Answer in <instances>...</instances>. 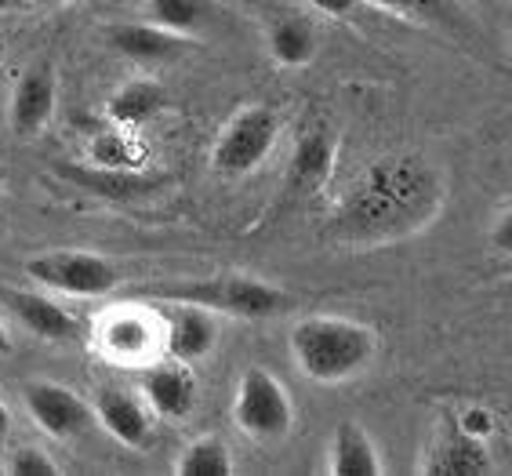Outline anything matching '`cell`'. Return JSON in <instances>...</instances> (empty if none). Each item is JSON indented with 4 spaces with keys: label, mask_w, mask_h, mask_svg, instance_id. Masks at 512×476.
<instances>
[{
    "label": "cell",
    "mask_w": 512,
    "mask_h": 476,
    "mask_svg": "<svg viewBox=\"0 0 512 476\" xmlns=\"http://www.w3.org/2000/svg\"><path fill=\"white\" fill-rule=\"evenodd\" d=\"M444 208V175L414 153L371 160L364 175L345 189L327 215L335 244L375 248L422 233Z\"/></svg>",
    "instance_id": "1"
},
{
    "label": "cell",
    "mask_w": 512,
    "mask_h": 476,
    "mask_svg": "<svg viewBox=\"0 0 512 476\" xmlns=\"http://www.w3.org/2000/svg\"><path fill=\"white\" fill-rule=\"evenodd\" d=\"M200 386L197 375L189 371V364L178 360H164V364H149L142 371V400L149 404V411H157L160 418H189L197 407Z\"/></svg>",
    "instance_id": "12"
},
{
    "label": "cell",
    "mask_w": 512,
    "mask_h": 476,
    "mask_svg": "<svg viewBox=\"0 0 512 476\" xmlns=\"http://www.w3.org/2000/svg\"><path fill=\"white\" fill-rule=\"evenodd\" d=\"M458 429H465L469 437L487 440L494 433V415L487 407H465L462 415H458Z\"/></svg>",
    "instance_id": "25"
},
{
    "label": "cell",
    "mask_w": 512,
    "mask_h": 476,
    "mask_svg": "<svg viewBox=\"0 0 512 476\" xmlns=\"http://www.w3.org/2000/svg\"><path fill=\"white\" fill-rule=\"evenodd\" d=\"M22 4H30V0H0V11H15V8H22Z\"/></svg>",
    "instance_id": "30"
},
{
    "label": "cell",
    "mask_w": 512,
    "mask_h": 476,
    "mask_svg": "<svg viewBox=\"0 0 512 476\" xmlns=\"http://www.w3.org/2000/svg\"><path fill=\"white\" fill-rule=\"evenodd\" d=\"M30 280L69 298H102L120 284V269L109 258L84 248H59L26 262Z\"/></svg>",
    "instance_id": "6"
},
{
    "label": "cell",
    "mask_w": 512,
    "mask_h": 476,
    "mask_svg": "<svg viewBox=\"0 0 512 476\" xmlns=\"http://www.w3.org/2000/svg\"><path fill=\"white\" fill-rule=\"evenodd\" d=\"M4 298H8L11 313L22 320V328L44 342H73L80 335V320L69 309H62L55 298L37 295V291H8Z\"/></svg>",
    "instance_id": "17"
},
{
    "label": "cell",
    "mask_w": 512,
    "mask_h": 476,
    "mask_svg": "<svg viewBox=\"0 0 512 476\" xmlns=\"http://www.w3.org/2000/svg\"><path fill=\"white\" fill-rule=\"evenodd\" d=\"M0 473H4V466H0Z\"/></svg>",
    "instance_id": "33"
},
{
    "label": "cell",
    "mask_w": 512,
    "mask_h": 476,
    "mask_svg": "<svg viewBox=\"0 0 512 476\" xmlns=\"http://www.w3.org/2000/svg\"><path fill=\"white\" fill-rule=\"evenodd\" d=\"M306 4L320 11V15H327V19H342V15H349L356 8V0H306Z\"/></svg>",
    "instance_id": "27"
},
{
    "label": "cell",
    "mask_w": 512,
    "mask_h": 476,
    "mask_svg": "<svg viewBox=\"0 0 512 476\" xmlns=\"http://www.w3.org/2000/svg\"><path fill=\"white\" fill-rule=\"evenodd\" d=\"M22 400H26V411L37 422L48 437L55 440H77L88 433V426L95 422V411L77 389L62 386V382H48V378H37V382H26L22 386Z\"/></svg>",
    "instance_id": "7"
},
{
    "label": "cell",
    "mask_w": 512,
    "mask_h": 476,
    "mask_svg": "<svg viewBox=\"0 0 512 476\" xmlns=\"http://www.w3.org/2000/svg\"><path fill=\"white\" fill-rule=\"evenodd\" d=\"M164 302H197L211 313H229L237 320H269L280 317L295 306V295L276 288L269 280L247 277V273H229L215 280H193L186 288H164Z\"/></svg>",
    "instance_id": "3"
},
{
    "label": "cell",
    "mask_w": 512,
    "mask_h": 476,
    "mask_svg": "<svg viewBox=\"0 0 512 476\" xmlns=\"http://www.w3.org/2000/svg\"><path fill=\"white\" fill-rule=\"evenodd\" d=\"M280 128H284V120L266 102H255V106L237 110L229 117L226 128L218 131L215 146H211V168L218 175H226V179L251 175L273 153L276 139H280Z\"/></svg>",
    "instance_id": "4"
},
{
    "label": "cell",
    "mask_w": 512,
    "mask_h": 476,
    "mask_svg": "<svg viewBox=\"0 0 512 476\" xmlns=\"http://www.w3.org/2000/svg\"><path fill=\"white\" fill-rule=\"evenodd\" d=\"M135 160H138V149L131 146V139L120 135V131H99V135L91 139V164H95V168L131 171Z\"/></svg>",
    "instance_id": "22"
},
{
    "label": "cell",
    "mask_w": 512,
    "mask_h": 476,
    "mask_svg": "<svg viewBox=\"0 0 512 476\" xmlns=\"http://www.w3.org/2000/svg\"><path fill=\"white\" fill-rule=\"evenodd\" d=\"M491 248L498 251V255H509L512 258V208L505 211L502 219L494 222V229H491Z\"/></svg>",
    "instance_id": "26"
},
{
    "label": "cell",
    "mask_w": 512,
    "mask_h": 476,
    "mask_svg": "<svg viewBox=\"0 0 512 476\" xmlns=\"http://www.w3.org/2000/svg\"><path fill=\"white\" fill-rule=\"evenodd\" d=\"M4 473L8 476H59V466L48 451L40 447H19L15 455L4 462Z\"/></svg>",
    "instance_id": "24"
},
{
    "label": "cell",
    "mask_w": 512,
    "mask_h": 476,
    "mask_svg": "<svg viewBox=\"0 0 512 476\" xmlns=\"http://www.w3.org/2000/svg\"><path fill=\"white\" fill-rule=\"evenodd\" d=\"M233 426L258 444H273V440H284L291 433V426H295L291 393L273 371L247 367L240 375L237 393H233Z\"/></svg>",
    "instance_id": "5"
},
{
    "label": "cell",
    "mask_w": 512,
    "mask_h": 476,
    "mask_svg": "<svg viewBox=\"0 0 512 476\" xmlns=\"http://www.w3.org/2000/svg\"><path fill=\"white\" fill-rule=\"evenodd\" d=\"M0 204H4V193H0Z\"/></svg>",
    "instance_id": "32"
},
{
    "label": "cell",
    "mask_w": 512,
    "mask_h": 476,
    "mask_svg": "<svg viewBox=\"0 0 512 476\" xmlns=\"http://www.w3.org/2000/svg\"><path fill=\"white\" fill-rule=\"evenodd\" d=\"M153 342H160V335L142 309H109L99 328L102 353L117 364H138L153 349Z\"/></svg>",
    "instance_id": "15"
},
{
    "label": "cell",
    "mask_w": 512,
    "mask_h": 476,
    "mask_svg": "<svg viewBox=\"0 0 512 476\" xmlns=\"http://www.w3.org/2000/svg\"><path fill=\"white\" fill-rule=\"evenodd\" d=\"M418 473L422 476H487V473H494L491 447H487V440L469 437V433L458 429V422H454L451 429H444V433L429 444Z\"/></svg>",
    "instance_id": "11"
},
{
    "label": "cell",
    "mask_w": 512,
    "mask_h": 476,
    "mask_svg": "<svg viewBox=\"0 0 512 476\" xmlns=\"http://www.w3.org/2000/svg\"><path fill=\"white\" fill-rule=\"evenodd\" d=\"M168 88L153 77H135L128 84H120L106 102V113L113 124L120 128H142L149 120H157L160 113L168 110Z\"/></svg>",
    "instance_id": "18"
},
{
    "label": "cell",
    "mask_w": 512,
    "mask_h": 476,
    "mask_svg": "<svg viewBox=\"0 0 512 476\" xmlns=\"http://www.w3.org/2000/svg\"><path fill=\"white\" fill-rule=\"evenodd\" d=\"M59 106V80L55 70L37 62L30 70H22L8 99V124L19 139H37L40 131L48 128Z\"/></svg>",
    "instance_id": "8"
},
{
    "label": "cell",
    "mask_w": 512,
    "mask_h": 476,
    "mask_svg": "<svg viewBox=\"0 0 512 476\" xmlns=\"http://www.w3.org/2000/svg\"><path fill=\"white\" fill-rule=\"evenodd\" d=\"M8 433H11V411H8V404L0 400V440L8 437Z\"/></svg>",
    "instance_id": "28"
},
{
    "label": "cell",
    "mask_w": 512,
    "mask_h": 476,
    "mask_svg": "<svg viewBox=\"0 0 512 476\" xmlns=\"http://www.w3.org/2000/svg\"><path fill=\"white\" fill-rule=\"evenodd\" d=\"M186 40L178 33L164 30L157 22H117L106 30V44L117 51L120 59L142 62V66H153V62H175L186 55Z\"/></svg>",
    "instance_id": "14"
},
{
    "label": "cell",
    "mask_w": 512,
    "mask_h": 476,
    "mask_svg": "<svg viewBox=\"0 0 512 476\" xmlns=\"http://www.w3.org/2000/svg\"><path fill=\"white\" fill-rule=\"evenodd\" d=\"M291 357L309 382H349L378 357V335L345 317H302L291 328Z\"/></svg>",
    "instance_id": "2"
},
{
    "label": "cell",
    "mask_w": 512,
    "mask_h": 476,
    "mask_svg": "<svg viewBox=\"0 0 512 476\" xmlns=\"http://www.w3.org/2000/svg\"><path fill=\"white\" fill-rule=\"evenodd\" d=\"M37 4H69V0H37Z\"/></svg>",
    "instance_id": "31"
},
{
    "label": "cell",
    "mask_w": 512,
    "mask_h": 476,
    "mask_svg": "<svg viewBox=\"0 0 512 476\" xmlns=\"http://www.w3.org/2000/svg\"><path fill=\"white\" fill-rule=\"evenodd\" d=\"M175 476H233V451L222 437H200L178 455Z\"/></svg>",
    "instance_id": "21"
},
{
    "label": "cell",
    "mask_w": 512,
    "mask_h": 476,
    "mask_svg": "<svg viewBox=\"0 0 512 476\" xmlns=\"http://www.w3.org/2000/svg\"><path fill=\"white\" fill-rule=\"evenodd\" d=\"M266 44H269V55H273L280 66L298 70V66H309V62L316 59L320 37H316V26L306 15H280V19L269 22Z\"/></svg>",
    "instance_id": "19"
},
{
    "label": "cell",
    "mask_w": 512,
    "mask_h": 476,
    "mask_svg": "<svg viewBox=\"0 0 512 476\" xmlns=\"http://www.w3.org/2000/svg\"><path fill=\"white\" fill-rule=\"evenodd\" d=\"M378 8L404 15V19L418 22H444V26H458V11L451 0H371Z\"/></svg>",
    "instance_id": "23"
},
{
    "label": "cell",
    "mask_w": 512,
    "mask_h": 476,
    "mask_svg": "<svg viewBox=\"0 0 512 476\" xmlns=\"http://www.w3.org/2000/svg\"><path fill=\"white\" fill-rule=\"evenodd\" d=\"M146 19L178 33V37H197L211 26L215 8L211 0H146Z\"/></svg>",
    "instance_id": "20"
},
{
    "label": "cell",
    "mask_w": 512,
    "mask_h": 476,
    "mask_svg": "<svg viewBox=\"0 0 512 476\" xmlns=\"http://www.w3.org/2000/svg\"><path fill=\"white\" fill-rule=\"evenodd\" d=\"M4 353H11V335H8V328H4V320H0V357Z\"/></svg>",
    "instance_id": "29"
},
{
    "label": "cell",
    "mask_w": 512,
    "mask_h": 476,
    "mask_svg": "<svg viewBox=\"0 0 512 476\" xmlns=\"http://www.w3.org/2000/svg\"><path fill=\"white\" fill-rule=\"evenodd\" d=\"M338 160V131L327 120H313L302 128L291 153V189L295 193H316L331 179Z\"/></svg>",
    "instance_id": "13"
},
{
    "label": "cell",
    "mask_w": 512,
    "mask_h": 476,
    "mask_svg": "<svg viewBox=\"0 0 512 476\" xmlns=\"http://www.w3.org/2000/svg\"><path fill=\"white\" fill-rule=\"evenodd\" d=\"M327 473L331 476H382V455L360 422H338L327 444Z\"/></svg>",
    "instance_id": "16"
},
{
    "label": "cell",
    "mask_w": 512,
    "mask_h": 476,
    "mask_svg": "<svg viewBox=\"0 0 512 476\" xmlns=\"http://www.w3.org/2000/svg\"><path fill=\"white\" fill-rule=\"evenodd\" d=\"M91 411H95V422L106 429L117 444L131 447H149L153 440V418H149V404L131 389L120 386H102L91 400Z\"/></svg>",
    "instance_id": "10"
},
{
    "label": "cell",
    "mask_w": 512,
    "mask_h": 476,
    "mask_svg": "<svg viewBox=\"0 0 512 476\" xmlns=\"http://www.w3.org/2000/svg\"><path fill=\"white\" fill-rule=\"evenodd\" d=\"M164 353L178 364H200L215 353L218 342V324L211 317V309L197 306V302H171V313L160 331Z\"/></svg>",
    "instance_id": "9"
}]
</instances>
